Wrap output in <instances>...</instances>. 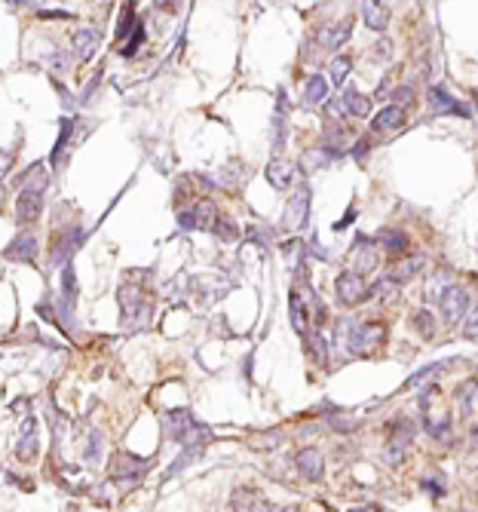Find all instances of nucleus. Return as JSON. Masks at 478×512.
<instances>
[{"label": "nucleus", "mask_w": 478, "mask_h": 512, "mask_svg": "<svg viewBox=\"0 0 478 512\" xmlns=\"http://www.w3.org/2000/svg\"><path fill=\"white\" fill-rule=\"evenodd\" d=\"M338 332H340V341L347 343V353L353 356H371L383 343V334H387L383 325L362 322V319H340Z\"/></svg>", "instance_id": "1"}, {"label": "nucleus", "mask_w": 478, "mask_h": 512, "mask_svg": "<svg viewBox=\"0 0 478 512\" xmlns=\"http://www.w3.org/2000/svg\"><path fill=\"white\" fill-rule=\"evenodd\" d=\"M83 239H86V230H83V228H68V230L55 233L53 251H49V264H53V267H68L71 255L80 249Z\"/></svg>", "instance_id": "2"}, {"label": "nucleus", "mask_w": 478, "mask_h": 512, "mask_svg": "<svg viewBox=\"0 0 478 512\" xmlns=\"http://www.w3.org/2000/svg\"><path fill=\"white\" fill-rule=\"evenodd\" d=\"M439 307H442L444 322L457 325L460 319L466 316V310H469V291L460 289V285H448V289L439 295Z\"/></svg>", "instance_id": "3"}, {"label": "nucleus", "mask_w": 478, "mask_h": 512, "mask_svg": "<svg viewBox=\"0 0 478 512\" xmlns=\"http://www.w3.org/2000/svg\"><path fill=\"white\" fill-rule=\"evenodd\" d=\"M334 291H338L340 304L353 307V304H362V301L368 298V282H365V276L347 270V273H340L338 280H334Z\"/></svg>", "instance_id": "4"}, {"label": "nucleus", "mask_w": 478, "mask_h": 512, "mask_svg": "<svg viewBox=\"0 0 478 512\" xmlns=\"http://www.w3.org/2000/svg\"><path fill=\"white\" fill-rule=\"evenodd\" d=\"M307 215H310V188L307 184H300V188L291 194V199H288V206H285V228L288 230H300L307 224Z\"/></svg>", "instance_id": "5"}, {"label": "nucleus", "mask_w": 478, "mask_h": 512, "mask_svg": "<svg viewBox=\"0 0 478 512\" xmlns=\"http://www.w3.org/2000/svg\"><path fill=\"white\" fill-rule=\"evenodd\" d=\"M40 212H44V190H19L15 197V221L22 224H34Z\"/></svg>", "instance_id": "6"}, {"label": "nucleus", "mask_w": 478, "mask_h": 512, "mask_svg": "<svg viewBox=\"0 0 478 512\" xmlns=\"http://www.w3.org/2000/svg\"><path fill=\"white\" fill-rule=\"evenodd\" d=\"M350 261H353V267H356L353 273H359V276L377 270V246H374L371 239L359 237L356 246H353V251H350Z\"/></svg>", "instance_id": "7"}, {"label": "nucleus", "mask_w": 478, "mask_h": 512, "mask_svg": "<svg viewBox=\"0 0 478 512\" xmlns=\"http://www.w3.org/2000/svg\"><path fill=\"white\" fill-rule=\"evenodd\" d=\"M230 506L237 512H273L270 500L264 497V494L251 491V488H237L230 494Z\"/></svg>", "instance_id": "8"}, {"label": "nucleus", "mask_w": 478, "mask_h": 512, "mask_svg": "<svg viewBox=\"0 0 478 512\" xmlns=\"http://www.w3.org/2000/svg\"><path fill=\"white\" fill-rule=\"evenodd\" d=\"M295 464H298V473L304 475L307 482H319V478H322V473H325V457H322V451H319V448L298 451Z\"/></svg>", "instance_id": "9"}, {"label": "nucleus", "mask_w": 478, "mask_h": 512, "mask_svg": "<svg viewBox=\"0 0 478 512\" xmlns=\"http://www.w3.org/2000/svg\"><path fill=\"white\" fill-rule=\"evenodd\" d=\"M353 34V19H340V22H328L322 31H319V46L322 49H338V46H343L347 44V37Z\"/></svg>", "instance_id": "10"}, {"label": "nucleus", "mask_w": 478, "mask_h": 512, "mask_svg": "<svg viewBox=\"0 0 478 512\" xmlns=\"http://www.w3.org/2000/svg\"><path fill=\"white\" fill-rule=\"evenodd\" d=\"M10 261H22V264H34V258H37V237L34 233H19L10 246H6V251H4Z\"/></svg>", "instance_id": "11"}, {"label": "nucleus", "mask_w": 478, "mask_h": 512, "mask_svg": "<svg viewBox=\"0 0 478 512\" xmlns=\"http://www.w3.org/2000/svg\"><path fill=\"white\" fill-rule=\"evenodd\" d=\"M411 435H414V430L405 424V433H392V439L387 442V448H383V460H387L390 466H399L401 460H405V451L411 445Z\"/></svg>", "instance_id": "12"}, {"label": "nucleus", "mask_w": 478, "mask_h": 512, "mask_svg": "<svg viewBox=\"0 0 478 512\" xmlns=\"http://www.w3.org/2000/svg\"><path fill=\"white\" fill-rule=\"evenodd\" d=\"M102 34H98L95 28H80L77 34H74V58H80V62H89L92 55H95V46Z\"/></svg>", "instance_id": "13"}, {"label": "nucleus", "mask_w": 478, "mask_h": 512, "mask_svg": "<svg viewBox=\"0 0 478 512\" xmlns=\"http://www.w3.org/2000/svg\"><path fill=\"white\" fill-rule=\"evenodd\" d=\"M426 270V258L414 255V258H405V261L396 264V270L390 273V282L392 285H405L408 280H414V276H420Z\"/></svg>", "instance_id": "14"}, {"label": "nucleus", "mask_w": 478, "mask_h": 512, "mask_svg": "<svg viewBox=\"0 0 478 512\" xmlns=\"http://www.w3.org/2000/svg\"><path fill=\"white\" fill-rule=\"evenodd\" d=\"M430 105H432L435 114H460V117H469V107H463L454 96H448V92L439 89V86L430 89Z\"/></svg>", "instance_id": "15"}, {"label": "nucleus", "mask_w": 478, "mask_h": 512, "mask_svg": "<svg viewBox=\"0 0 478 512\" xmlns=\"http://www.w3.org/2000/svg\"><path fill=\"white\" fill-rule=\"evenodd\" d=\"M401 126H405V107H396V105L383 107V111L371 120L374 132H392V129H401Z\"/></svg>", "instance_id": "16"}, {"label": "nucleus", "mask_w": 478, "mask_h": 512, "mask_svg": "<svg viewBox=\"0 0 478 512\" xmlns=\"http://www.w3.org/2000/svg\"><path fill=\"white\" fill-rule=\"evenodd\" d=\"M190 218H194V230H212L218 221V209L212 199H199L194 209H187Z\"/></svg>", "instance_id": "17"}, {"label": "nucleus", "mask_w": 478, "mask_h": 512, "mask_svg": "<svg viewBox=\"0 0 478 512\" xmlns=\"http://www.w3.org/2000/svg\"><path fill=\"white\" fill-rule=\"evenodd\" d=\"M291 325H295V332L298 334H310V307L300 301V291H291Z\"/></svg>", "instance_id": "18"}, {"label": "nucleus", "mask_w": 478, "mask_h": 512, "mask_svg": "<svg viewBox=\"0 0 478 512\" xmlns=\"http://www.w3.org/2000/svg\"><path fill=\"white\" fill-rule=\"evenodd\" d=\"M362 15H365V25L371 31H383L390 25V6L387 4H362Z\"/></svg>", "instance_id": "19"}, {"label": "nucleus", "mask_w": 478, "mask_h": 512, "mask_svg": "<svg viewBox=\"0 0 478 512\" xmlns=\"http://www.w3.org/2000/svg\"><path fill=\"white\" fill-rule=\"evenodd\" d=\"M340 107H343V114H350V117H368V114H371V102H368L365 96H359L356 89L343 92V96H340Z\"/></svg>", "instance_id": "20"}, {"label": "nucleus", "mask_w": 478, "mask_h": 512, "mask_svg": "<svg viewBox=\"0 0 478 512\" xmlns=\"http://www.w3.org/2000/svg\"><path fill=\"white\" fill-rule=\"evenodd\" d=\"M267 181H270V188L285 190L291 184V166L282 163V159H270V166H267Z\"/></svg>", "instance_id": "21"}, {"label": "nucleus", "mask_w": 478, "mask_h": 512, "mask_svg": "<svg viewBox=\"0 0 478 512\" xmlns=\"http://www.w3.org/2000/svg\"><path fill=\"white\" fill-rule=\"evenodd\" d=\"M325 96H328V83H325L322 74H313L304 86V105H319Z\"/></svg>", "instance_id": "22"}, {"label": "nucleus", "mask_w": 478, "mask_h": 512, "mask_svg": "<svg viewBox=\"0 0 478 512\" xmlns=\"http://www.w3.org/2000/svg\"><path fill=\"white\" fill-rule=\"evenodd\" d=\"M147 469V464L141 457H129V454H123V457H117V464H114V475L117 478H123V475H141Z\"/></svg>", "instance_id": "23"}, {"label": "nucleus", "mask_w": 478, "mask_h": 512, "mask_svg": "<svg viewBox=\"0 0 478 512\" xmlns=\"http://www.w3.org/2000/svg\"><path fill=\"white\" fill-rule=\"evenodd\" d=\"M37 454V430H34V421H28L22 426V442H19V457L22 460H31Z\"/></svg>", "instance_id": "24"}, {"label": "nucleus", "mask_w": 478, "mask_h": 512, "mask_svg": "<svg viewBox=\"0 0 478 512\" xmlns=\"http://www.w3.org/2000/svg\"><path fill=\"white\" fill-rule=\"evenodd\" d=\"M338 154H334V150H328V145L325 147H313V150H307L304 157H300V163L307 166V169H325V166H328V159H334Z\"/></svg>", "instance_id": "25"}, {"label": "nucleus", "mask_w": 478, "mask_h": 512, "mask_svg": "<svg viewBox=\"0 0 478 512\" xmlns=\"http://www.w3.org/2000/svg\"><path fill=\"white\" fill-rule=\"evenodd\" d=\"M62 301H65V307H74V301H77V276H74V270H71V264L68 267H62Z\"/></svg>", "instance_id": "26"}, {"label": "nucleus", "mask_w": 478, "mask_h": 512, "mask_svg": "<svg viewBox=\"0 0 478 512\" xmlns=\"http://www.w3.org/2000/svg\"><path fill=\"white\" fill-rule=\"evenodd\" d=\"M307 343H310V353L316 356V362L319 365H328V341H325V334L322 332H313Z\"/></svg>", "instance_id": "27"}, {"label": "nucleus", "mask_w": 478, "mask_h": 512, "mask_svg": "<svg viewBox=\"0 0 478 512\" xmlns=\"http://www.w3.org/2000/svg\"><path fill=\"white\" fill-rule=\"evenodd\" d=\"M350 68H353V58H350V55H338V58H334V62L328 65V71H331V83H338V86H340V83L347 80Z\"/></svg>", "instance_id": "28"}, {"label": "nucleus", "mask_w": 478, "mask_h": 512, "mask_svg": "<svg viewBox=\"0 0 478 512\" xmlns=\"http://www.w3.org/2000/svg\"><path fill=\"white\" fill-rule=\"evenodd\" d=\"M212 233H218L224 242H233L239 237V228H237V221H230V218H224V215H218V221H215V228H212Z\"/></svg>", "instance_id": "29"}, {"label": "nucleus", "mask_w": 478, "mask_h": 512, "mask_svg": "<svg viewBox=\"0 0 478 512\" xmlns=\"http://www.w3.org/2000/svg\"><path fill=\"white\" fill-rule=\"evenodd\" d=\"M411 322H414V329L420 332L423 338H432V332H435V316L430 313V310H417Z\"/></svg>", "instance_id": "30"}, {"label": "nucleus", "mask_w": 478, "mask_h": 512, "mask_svg": "<svg viewBox=\"0 0 478 512\" xmlns=\"http://www.w3.org/2000/svg\"><path fill=\"white\" fill-rule=\"evenodd\" d=\"M71 132H74V120H71V117H62V132H58V141H55V150H53V163H58V154L68 147Z\"/></svg>", "instance_id": "31"}, {"label": "nucleus", "mask_w": 478, "mask_h": 512, "mask_svg": "<svg viewBox=\"0 0 478 512\" xmlns=\"http://www.w3.org/2000/svg\"><path fill=\"white\" fill-rule=\"evenodd\" d=\"M380 239H387V251H390L392 258L401 255V251L408 249V239L401 237V233H396V230H383V233H380Z\"/></svg>", "instance_id": "32"}, {"label": "nucleus", "mask_w": 478, "mask_h": 512, "mask_svg": "<svg viewBox=\"0 0 478 512\" xmlns=\"http://www.w3.org/2000/svg\"><path fill=\"white\" fill-rule=\"evenodd\" d=\"M285 114H276L273 117V129H270V145H273V150H282L285 147Z\"/></svg>", "instance_id": "33"}, {"label": "nucleus", "mask_w": 478, "mask_h": 512, "mask_svg": "<svg viewBox=\"0 0 478 512\" xmlns=\"http://www.w3.org/2000/svg\"><path fill=\"white\" fill-rule=\"evenodd\" d=\"M460 405H463V417L475 414V383H466V387L460 390Z\"/></svg>", "instance_id": "34"}, {"label": "nucleus", "mask_w": 478, "mask_h": 512, "mask_svg": "<svg viewBox=\"0 0 478 512\" xmlns=\"http://www.w3.org/2000/svg\"><path fill=\"white\" fill-rule=\"evenodd\" d=\"M86 464H98V457H102V435L98 433H92L89 435V445H86Z\"/></svg>", "instance_id": "35"}, {"label": "nucleus", "mask_w": 478, "mask_h": 512, "mask_svg": "<svg viewBox=\"0 0 478 512\" xmlns=\"http://www.w3.org/2000/svg\"><path fill=\"white\" fill-rule=\"evenodd\" d=\"M49 68H53V74H68L71 71V55L68 53H53L49 55Z\"/></svg>", "instance_id": "36"}, {"label": "nucleus", "mask_w": 478, "mask_h": 512, "mask_svg": "<svg viewBox=\"0 0 478 512\" xmlns=\"http://www.w3.org/2000/svg\"><path fill=\"white\" fill-rule=\"evenodd\" d=\"M460 322H466V325H463L466 341H475V334H478V313H475V310H466V316L460 319Z\"/></svg>", "instance_id": "37"}, {"label": "nucleus", "mask_w": 478, "mask_h": 512, "mask_svg": "<svg viewBox=\"0 0 478 512\" xmlns=\"http://www.w3.org/2000/svg\"><path fill=\"white\" fill-rule=\"evenodd\" d=\"M132 25H135V6H132V4H126V6H123V19H120V28H117V37H123L126 31L132 28Z\"/></svg>", "instance_id": "38"}, {"label": "nucleus", "mask_w": 478, "mask_h": 512, "mask_svg": "<svg viewBox=\"0 0 478 512\" xmlns=\"http://www.w3.org/2000/svg\"><path fill=\"white\" fill-rule=\"evenodd\" d=\"M390 55H392V44H390V40H377V44L371 46V58H374V62H387Z\"/></svg>", "instance_id": "39"}, {"label": "nucleus", "mask_w": 478, "mask_h": 512, "mask_svg": "<svg viewBox=\"0 0 478 512\" xmlns=\"http://www.w3.org/2000/svg\"><path fill=\"white\" fill-rule=\"evenodd\" d=\"M145 44V28H141V25H135V37L129 40V44L123 46V55H132V53H138V46Z\"/></svg>", "instance_id": "40"}, {"label": "nucleus", "mask_w": 478, "mask_h": 512, "mask_svg": "<svg viewBox=\"0 0 478 512\" xmlns=\"http://www.w3.org/2000/svg\"><path fill=\"white\" fill-rule=\"evenodd\" d=\"M390 98H396V107L408 105V102H411V86H399V89H392V96H390Z\"/></svg>", "instance_id": "41"}, {"label": "nucleus", "mask_w": 478, "mask_h": 512, "mask_svg": "<svg viewBox=\"0 0 478 512\" xmlns=\"http://www.w3.org/2000/svg\"><path fill=\"white\" fill-rule=\"evenodd\" d=\"M10 166H13V154H10V150H0V181L6 178V172H10Z\"/></svg>", "instance_id": "42"}, {"label": "nucleus", "mask_w": 478, "mask_h": 512, "mask_svg": "<svg viewBox=\"0 0 478 512\" xmlns=\"http://www.w3.org/2000/svg\"><path fill=\"white\" fill-rule=\"evenodd\" d=\"M365 154H368V138L359 141V147H356V159H365Z\"/></svg>", "instance_id": "43"}, {"label": "nucleus", "mask_w": 478, "mask_h": 512, "mask_svg": "<svg viewBox=\"0 0 478 512\" xmlns=\"http://www.w3.org/2000/svg\"><path fill=\"white\" fill-rule=\"evenodd\" d=\"M353 218H356V209H350V212L343 215V221H338V230H340V228H347V224L353 221Z\"/></svg>", "instance_id": "44"}, {"label": "nucleus", "mask_w": 478, "mask_h": 512, "mask_svg": "<svg viewBox=\"0 0 478 512\" xmlns=\"http://www.w3.org/2000/svg\"><path fill=\"white\" fill-rule=\"evenodd\" d=\"M285 512H298V509H285Z\"/></svg>", "instance_id": "45"}]
</instances>
